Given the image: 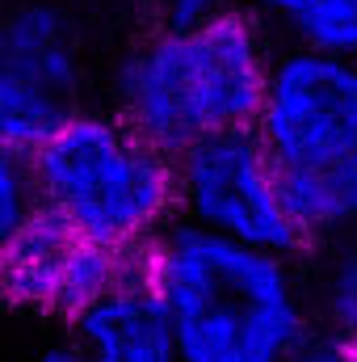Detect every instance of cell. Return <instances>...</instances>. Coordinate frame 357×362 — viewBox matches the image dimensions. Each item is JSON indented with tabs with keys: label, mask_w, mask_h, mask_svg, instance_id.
I'll return each instance as SVG.
<instances>
[{
	"label": "cell",
	"mask_w": 357,
	"mask_h": 362,
	"mask_svg": "<svg viewBox=\"0 0 357 362\" xmlns=\"http://www.w3.org/2000/svg\"><path fill=\"white\" fill-rule=\"evenodd\" d=\"M349 165H353V173H357V156H353V160H349Z\"/></svg>",
	"instance_id": "18"
},
{
	"label": "cell",
	"mask_w": 357,
	"mask_h": 362,
	"mask_svg": "<svg viewBox=\"0 0 357 362\" xmlns=\"http://www.w3.org/2000/svg\"><path fill=\"white\" fill-rule=\"evenodd\" d=\"M38 206H42V189H38L30 156L4 148V156H0V236L8 228H17L21 219H30Z\"/></svg>",
	"instance_id": "12"
},
{
	"label": "cell",
	"mask_w": 357,
	"mask_h": 362,
	"mask_svg": "<svg viewBox=\"0 0 357 362\" xmlns=\"http://www.w3.org/2000/svg\"><path fill=\"white\" fill-rule=\"evenodd\" d=\"M261 25H273L286 47H311L357 59V0H253Z\"/></svg>",
	"instance_id": "10"
},
{
	"label": "cell",
	"mask_w": 357,
	"mask_h": 362,
	"mask_svg": "<svg viewBox=\"0 0 357 362\" xmlns=\"http://www.w3.org/2000/svg\"><path fill=\"white\" fill-rule=\"evenodd\" d=\"M139 257L97 245L51 206H38L0 236V291L17 312L76 325L139 270Z\"/></svg>",
	"instance_id": "7"
},
{
	"label": "cell",
	"mask_w": 357,
	"mask_h": 362,
	"mask_svg": "<svg viewBox=\"0 0 357 362\" xmlns=\"http://www.w3.org/2000/svg\"><path fill=\"white\" fill-rule=\"evenodd\" d=\"M273 55L261 17L240 8L198 30L156 25L114 64V114L169 156L227 131H253Z\"/></svg>",
	"instance_id": "2"
},
{
	"label": "cell",
	"mask_w": 357,
	"mask_h": 362,
	"mask_svg": "<svg viewBox=\"0 0 357 362\" xmlns=\"http://www.w3.org/2000/svg\"><path fill=\"white\" fill-rule=\"evenodd\" d=\"M253 131L282 173L349 165L357 156V59L282 47Z\"/></svg>",
	"instance_id": "6"
},
{
	"label": "cell",
	"mask_w": 357,
	"mask_h": 362,
	"mask_svg": "<svg viewBox=\"0 0 357 362\" xmlns=\"http://www.w3.org/2000/svg\"><path fill=\"white\" fill-rule=\"evenodd\" d=\"M181 219L214 236L294 257L307 249L290 206L277 160L257 131H227L177 156Z\"/></svg>",
	"instance_id": "5"
},
{
	"label": "cell",
	"mask_w": 357,
	"mask_h": 362,
	"mask_svg": "<svg viewBox=\"0 0 357 362\" xmlns=\"http://www.w3.org/2000/svg\"><path fill=\"white\" fill-rule=\"evenodd\" d=\"M34 362H80V354H76V346H51V350H42Z\"/></svg>",
	"instance_id": "15"
},
{
	"label": "cell",
	"mask_w": 357,
	"mask_h": 362,
	"mask_svg": "<svg viewBox=\"0 0 357 362\" xmlns=\"http://www.w3.org/2000/svg\"><path fill=\"white\" fill-rule=\"evenodd\" d=\"M72 333L80 362H181L173 320L147 282L143 262L114 295L89 308Z\"/></svg>",
	"instance_id": "8"
},
{
	"label": "cell",
	"mask_w": 357,
	"mask_h": 362,
	"mask_svg": "<svg viewBox=\"0 0 357 362\" xmlns=\"http://www.w3.org/2000/svg\"><path fill=\"white\" fill-rule=\"evenodd\" d=\"M223 0H160V25L164 30H198L223 17Z\"/></svg>",
	"instance_id": "13"
},
{
	"label": "cell",
	"mask_w": 357,
	"mask_h": 362,
	"mask_svg": "<svg viewBox=\"0 0 357 362\" xmlns=\"http://www.w3.org/2000/svg\"><path fill=\"white\" fill-rule=\"evenodd\" d=\"M139 262L173 320L181 362H286L315 337L294 257L177 219Z\"/></svg>",
	"instance_id": "1"
},
{
	"label": "cell",
	"mask_w": 357,
	"mask_h": 362,
	"mask_svg": "<svg viewBox=\"0 0 357 362\" xmlns=\"http://www.w3.org/2000/svg\"><path fill=\"white\" fill-rule=\"evenodd\" d=\"M286 181V206L307 236L315 240H345L357 232V173L353 165L337 169H303V173H282Z\"/></svg>",
	"instance_id": "9"
},
{
	"label": "cell",
	"mask_w": 357,
	"mask_h": 362,
	"mask_svg": "<svg viewBox=\"0 0 357 362\" xmlns=\"http://www.w3.org/2000/svg\"><path fill=\"white\" fill-rule=\"evenodd\" d=\"M315 308L324 320V333L353 341L357 337V232L337 240L315 286Z\"/></svg>",
	"instance_id": "11"
},
{
	"label": "cell",
	"mask_w": 357,
	"mask_h": 362,
	"mask_svg": "<svg viewBox=\"0 0 357 362\" xmlns=\"http://www.w3.org/2000/svg\"><path fill=\"white\" fill-rule=\"evenodd\" d=\"M286 362H345V341L332 333H315L298 354H290Z\"/></svg>",
	"instance_id": "14"
},
{
	"label": "cell",
	"mask_w": 357,
	"mask_h": 362,
	"mask_svg": "<svg viewBox=\"0 0 357 362\" xmlns=\"http://www.w3.org/2000/svg\"><path fill=\"white\" fill-rule=\"evenodd\" d=\"M30 165L42 206L118 253H147L181 219L177 156L147 144L114 110H85Z\"/></svg>",
	"instance_id": "3"
},
{
	"label": "cell",
	"mask_w": 357,
	"mask_h": 362,
	"mask_svg": "<svg viewBox=\"0 0 357 362\" xmlns=\"http://www.w3.org/2000/svg\"><path fill=\"white\" fill-rule=\"evenodd\" d=\"M89 55L72 4L13 0L0 21V139L34 156L85 114Z\"/></svg>",
	"instance_id": "4"
},
{
	"label": "cell",
	"mask_w": 357,
	"mask_h": 362,
	"mask_svg": "<svg viewBox=\"0 0 357 362\" xmlns=\"http://www.w3.org/2000/svg\"><path fill=\"white\" fill-rule=\"evenodd\" d=\"M345 362H357V337L353 341H345Z\"/></svg>",
	"instance_id": "16"
},
{
	"label": "cell",
	"mask_w": 357,
	"mask_h": 362,
	"mask_svg": "<svg viewBox=\"0 0 357 362\" xmlns=\"http://www.w3.org/2000/svg\"><path fill=\"white\" fill-rule=\"evenodd\" d=\"M59 4H72V8H85V4H105V0H59Z\"/></svg>",
	"instance_id": "17"
}]
</instances>
